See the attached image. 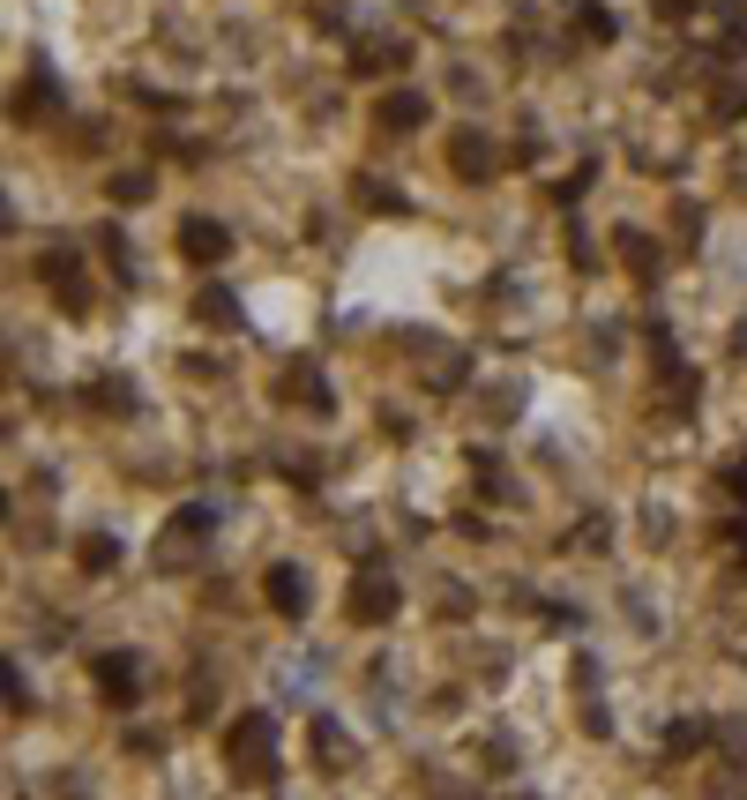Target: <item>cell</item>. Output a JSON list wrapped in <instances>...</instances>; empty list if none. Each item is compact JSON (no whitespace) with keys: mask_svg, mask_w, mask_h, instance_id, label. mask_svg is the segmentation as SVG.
I'll return each mask as SVG.
<instances>
[{"mask_svg":"<svg viewBox=\"0 0 747 800\" xmlns=\"http://www.w3.org/2000/svg\"><path fill=\"white\" fill-rule=\"evenodd\" d=\"M456 172H471V180L486 172V150H479V135H456Z\"/></svg>","mask_w":747,"mask_h":800,"instance_id":"cell-5","label":"cell"},{"mask_svg":"<svg viewBox=\"0 0 747 800\" xmlns=\"http://www.w3.org/2000/svg\"><path fill=\"white\" fill-rule=\"evenodd\" d=\"M269 599H277L284 614H299V599H307V584H299L292 569H269Z\"/></svg>","mask_w":747,"mask_h":800,"instance_id":"cell-4","label":"cell"},{"mask_svg":"<svg viewBox=\"0 0 747 800\" xmlns=\"http://www.w3.org/2000/svg\"><path fill=\"white\" fill-rule=\"evenodd\" d=\"M98 673H105V688H113V696H127V688H135V681H127V673H135V666H127V658H105Z\"/></svg>","mask_w":747,"mask_h":800,"instance_id":"cell-7","label":"cell"},{"mask_svg":"<svg viewBox=\"0 0 747 800\" xmlns=\"http://www.w3.org/2000/svg\"><path fill=\"white\" fill-rule=\"evenodd\" d=\"M180 247H187L195 262H217V255H225V225H202V217H195V225L180 232Z\"/></svg>","mask_w":747,"mask_h":800,"instance_id":"cell-3","label":"cell"},{"mask_svg":"<svg viewBox=\"0 0 747 800\" xmlns=\"http://www.w3.org/2000/svg\"><path fill=\"white\" fill-rule=\"evenodd\" d=\"M733 486H740V494H747V464H740V472H733Z\"/></svg>","mask_w":747,"mask_h":800,"instance_id":"cell-8","label":"cell"},{"mask_svg":"<svg viewBox=\"0 0 747 800\" xmlns=\"http://www.w3.org/2000/svg\"><path fill=\"white\" fill-rule=\"evenodd\" d=\"M352 614L359 621H389L396 614V584H389V576H359V584H352Z\"/></svg>","mask_w":747,"mask_h":800,"instance_id":"cell-1","label":"cell"},{"mask_svg":"<svg viewBox=\"0 0 747 800\" xmlns=\"http://www.w3.org/2000/svg\"><path fill=\"white\" fill-rule=\"evenodd\" d=\"M419 113H426V105L411 98V90H404V98H389V120H396V128H419Z\"/></svg>","mask_w":747,"mask_h":800,"instance_id":"cell-6","label":"cell"},{"mask_svg":"<svg viewBox=\"0 0 747 800\" xmlns=\"http://www.w3.org/2000/svg\"><path fill=\"white\" fill-rule=\"evenodd\" d=\"M262 741H269V718H240V733H232V771H262Z\"/></svg>","mask_w":747,"mask_h":800,"instance_id":"cell-2","label":"cell"}]
</instances>
